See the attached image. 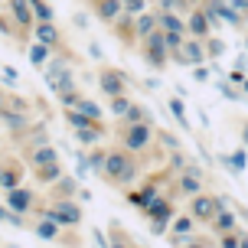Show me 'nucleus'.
<instances>
[{
  "mask_svg": "<svg viewBox=\"0 0 248 248\" xmlns=\"http://www.w3.org/2000/svg\"><path fill=\"white\" fill-rule=\"evenodd\" d=\"M46 82L52 85V92H65V88H72V75H69V69L65 65H59V62H49L46 65Z\"/></svg>",
  "mask_w": 248,
  "mask_h": 248,
  "instance_id": "nucleus-2",
  "label": "nucleus"
},
{
  "mask_svg": "<svg viewBox=\"0 0 248 248\" xmlns=\"http://www.w3.org/2000/svg\"><path fill=\"white\" fill-rule=\"evenodd\" d=\"M78 137H82V144H95V140H98V131H95V127H78Z\"/></svg>",
  "mask_w": 248,
  "mask_h": 248,
  "instance_id": "nucleus-24",
  "label": "nucleus"
},
{
  "mask_svg": "<svg viewBox=\"0 0 248 248\" xmlns=\"http://www.w3.org/2000/svg\"><path fill=\"white\" fill-rule=\"evenodd\" d=\"M232 7H242V10H248V0H232Z\"/></svg>",
  "mask_w": 248,
  "mask_h": 248,
  "instance_id": "nucleus-35",
  "label": "nucleus"
},
{
  "mask_svg": "<svg viewBox=\"0 0 248 248\" xmlns=\"http://www.w3.org/2000/svg\"><path fill=\"white\" fill-rule=\"evenodd\" d=\"M180 189H183L186 196H196V193H199V176L196 173H186L183 180H180Z\"/></svg>",
  "mask_w": 248,
  "mask_h": 248,
  "instance_id": "nucleus-19",
  "label": "nucleus"
},
{
  "mask_svg": "<svg viewBox=\"0 0 248 248\" xmlns=\"http://www.w3.org/2000/svg\"><path fill=\"white\" fill-rule=\"evenodd\" d=\"M33 160H36V167H46V163H59V157H56V150H52V147H39Z\"/></svg>",
  "mask_w": 248,
  "mask_h": 248,
  "instance_id": "nucleus-20",
  "label": "nucleus"
},
{
  "mask_svg": "<svg viewBox=\"0 0 248 248\" xmlns=\"http://www.w3.org/2000/svg\"><path fill=\"white\" fill-rule=\"evenodd\" d=\"M92 167L101 170V167H105V154H95V157H92Z\"/></svg>",
  "mask_w": 248,
  "mask_h": 248,
  "instance_id": "nucleus-32",
  "label": "nucleus"
},
{
  "mask_svg": "<svg viewBox=\"0 0 248 248\" xmlns=\"http://www.w3.org/2000/svg\"><path fill=\"white\" fill-rule=\"evenodd\" d=\"M212 225H216V229H219V232L225 235V232H232V229H235V216L225 209V206H219V212L212 216Z\"/></svg>",
  "mask_w": 248,
  "mask_h": 248,
  "instance_id": "nucleus-10",
  "label": "nucleus"
},
{
  "mask_svg": "<svg viewBox=\"0 0 248 248\" xmlns=\"http://www.w3.org/2000/svg\"><path fill=\"white\" fill-rule=\"evenodd\" d=\"M225 160L232 163V170H235V173H238V170H242V167H245V157H242V154H229Z\"/></svg>",
  "mask_w": 248,
  "mask_h": 248,
  "instance_id": "nucleus-29",
  "label": "nucleus"
},
{
  "mask_svg": "<svg viewBox=\"0 0 248 248\" xmlns=\"http://www.w3.org/2000/svg\"><path fill=\"white\" fill-rule=\"evenodd\" d=\"M176 59L183 62V65H196V62L206 59V49H202V43H199V39H186L183 46L176 49Z\"/></svg>",
  "mask_w": 248,
  "mask_h": 248,
  "instance_id": "nucleus-4",
  "label": "nucleus"
},
{
  "mask_svg": "<svg viewBox=\"0 0 248 248\" xmlns=\"http://www.w3.org/2000/svg\"><path fill=\"white\" fill-rule=\"evenodd\" d=\"M147 212L154 216V219H157V222H163V219L170 216V206H167L163 199H150V202H147Z\"/></svg>",
  "mask_w": 248,
  "mask_h": 248,
  "instance_id": "nucleus-14",
  "label": "nucleus"
},
{
  "mask_svg": "<svg viewBox=\"0 0 248 248\" xmlns=\"http://www.w3.org/2000/svg\"><path fill=\"white\" fill-rule=\"evenodd\" d=\"M59 176V163H46V167H39V180H56Z\"/></svg>",
  "mask_w": 248,
  "mask_h": 248,
  "instance_id": "nucleus-23",
  "label": "nucleus"
},
{
  "mask_svg": "<svg viewBox=\"0 0 248 248\" xmlns=\"http://www.w3.org/2000/svg\"><path fill=\"white\" fill-rule=\"evenodd\" d=\"M170 111H173V114H176V121H180V124H183V127H186V114H183V101H180V98H170Z\"/></svg>",
  "mask_w": 248,
  "mask_h": 248,
  "instance_id": "nucleus-25",
  "label": "nucleus"
},
{
  "mask_svg": "<svg viewBox=\"0 0 248 248\" xmlns=\"http://www.w3.org/2000/svg\"><path fill=\"white\" fill-rule=\"evenodd\" d=\"M137 30H140L144 36H147V33H154V16H140V20H137Z\"/></svg>",
  "mask_w": 248,
  "mask_h": 248,
  "instance_id": "nucleus-27",
  "label": "nucleus"
},
{
  "mask_svg": "<svg viewBox=\"0 0 248 248\" xmlns=\"http://www.w3.org/2000/svg\"><path fill=\"white\" fill-rule=\"evenodd\" d=\"M36 39H39V43H46V46H52V43L59 39V33H56V26H52L49 20H39V26H36Z\"/></svg>",
  "mask_w": 248,
  "mask_h": 248,
  "instance_id": "nucleus-11",
  "label": "nucleus"
},
{
  "mask_svg": "<svg viewBox=\"0 0 248 248\" xmlns=\"http://www.w3.org/2000/svg\"><path fill=\"white\" fill-rule=\"evenodd\" d=\"M219 212V199L212 196H193V216L202 222H212V216Z\"/></svg>",
  "mask_w": 248,
  "mask_h": 248,
  "instance_id": "nucleus-5",
  "label": "nucleus"
},
{
  "mask_svg": "<svg viewBox=\"0 0 248 248\" xmlns=\"http://www.w3.org/2000/svg\"><path fill=\"white\" fill-rule=\"evenodd\" d=\"M121 3H124V10H127V13H140V10H144V0H121Z\"/></svg>",
  "mask_w": 248,
  "mask_h": 248,
  "instance_id": "nucleus-28",
  "label": "nucleus"
},
{
  "mask_svg": "<svg viewBox=\"0 0 248 248\" xmlns=\"http://www.w3.org/2000/svg\"><path fill=\"white\" fill-rule=\"evenodd\" d=\"M118 10H124L121 0H101V3H98V13L105 16V20H114V16H118Z\"/></svg>",
  "mask_w": 248,
  "mask_h": 248,
  "instance_id": "nucleus-15",
  "label": "nucleus"
},
{
  "mask_svg": "<svg viewBox=\"0 0 248 248\" xmlns=\"http://www.w3.org/2000/svg\"><path fill=\"white\" fill-rule=\"evenodd\" d=\"M7 202H10V209L26 212V209H30V193H26V189H16V186H10V193H7Z\"/></svg>",
  "mask_w": 248,
  "mask_h": 248,
  "instance_id": "nucleus-9",
  "label": "nucleus"
},
{
  "mask_svg": "<svg viewBox=\"0 0 248 248\" xmlns=\"http://www.w3.org/2000/svg\"><path fill=\"white\" fill-rule=\"evenodd\" d=\"M189 229H193V222H189V219H180V222H173V232H180V235H186Z\"/></svg>",
  "mask_w": 248,
  "mask_h": 248,
  "instance_id": "nucleus-31",
  "label": "nucleus"
},
{
  "mask_svg": "<svg viewBox=\"0 0 248 248\" xmlns=\"http://www.w3.org/2000/svg\"><path fill=\"white\" fill-rule=\"evenodd\" d=\"M13 16H16V23H30V7H26V0H13Z\"/></svg>",
  "mask_w": 248,
  "mask_h": 248,
  "instance_id": "nucleus-21",
  "label": "nucleus"
},
{
  "mask_svg": "<svg viewBox=\"0 0 248 248\" xmlns=\"http://www.w3.org/2000/svg\"><path fill=\"white\" fill-rule=\"evenodd\" d=\"M144 114H147V111H140V108H134V105H131V111L124 114V118H127L131 124H137V121H144Z\"/></svg>",
  "mask_w": 248,
  "mask_h": 248,
  "instance_id": "nucleus-30",
  "label": "nucleus"
},
{
  "mask_svg": "<svg viewBox=\"0 0 248 248\" xmlns=\"http://www.w3.org/2000/svg\"><path fill=\"white\" fill-rule=\"evenodd\" d=\"M7 111V101H3V95H0V114Z\"/></svg>",
  "mask_w": 248,
  "mask_h": 248,
  "instance_id": "nucleus-36",
  "label": "nucleus"
},
{
  "mask_svg": "<svg viewBox=\"0 0 248 248\" xmlns=\"http://www.w3.org/2000/svg\"><path fill=\"white\" fill-rule=\"evenodd\" d=\"M111 111H114V114H127V111H131V101H127V98H121V95H114V101H111Z\"/></svg>",
  "mask_w": 248,
  "mask_h": 248,
  "instance_id": "nucleus-22",
  "label": "nucleus"
},
{
  "mask_svg": "<svg viewBox=\"0 0 248 248\" xmlns=\"http://www.w3.org/2000/svg\"><path fill=\"white\" fill-rule=\"evenodd\" d=\"M147 49L154 65H163L167 62V43H163V33H147Z\"/></svg>",
  "mask_w": 248,
  "mask_h": 248,
  "instance_id": "nucleus-7",
  "label": "nucleus"
},
{
  "mask_svg": "<svg viewBox=\"0 0 248 248\" xmlns=\"http://www.w3.org/2000/svg\"><path fill=\"white\" fill-rule=\"evenodd\" d=\"M189 30L202 39L206 33H209V16H206V13H193V16H189Z\"/></svg>",
  "mask_w": 248,
  "mask_h": 248,
  "instance_id": "nucleus-12",
  "label": "nucleus"
},
{
  "mask_svg": "<svg viewBox=\"0 0 248 248\" xmlns=\"http://www.w3.org/2000/svg\"><path fill=\"white\" fill-rule=\"evenodd\" d=\"M160 26L167 30V33H183V30H186L183 20H176V16H173L170 10H163V13H160Z\"/></svg>",
  "mask_w": 248,
  "mask_h": 248,
  "instance_id": "nucleus-13",
  "label": "nucleus"
},
{
  "mask_svg": "<svg viewBox=\"0 0 248 248\" xmlns=\"http://www.w3.org/2000/svg\"><path fill=\"white\" fill-rule=\"evenodd\" d=\"M209 52H212V56H219V52H222V43H219V39H212V43H209Z\"/></svg>",
  "mask_w": 248,
  "mask_h": 248,
  "instance_id": "nucleus-34",
  "label": "nucleus"
},
{
  "mask_svg": "<svg viewBox=\"0 0 248 248\" xmlns=\"http://www.w3.org/2000/svg\"><path fill=\"white\" fill-rule=\"evenodd\" d=\"M36 232H39L43 238H56V232H59V222H56L52 216H46V219L36 225Z\"/></svg>",
  "mask_w": 248,
  "mask_h": 248,
  "instance_id": "nucleus-18",
  "label": "nucleus"
},
{
  "mask_svg": "<svg viewBox=\"0 0 248 248\" xmlns=\"http://www.w3.org/2000/svg\"><path fill=\"white\" fill-rule=\"evenodd\" d=\"M30 59H33V65H39V69H43V65L49 62V46H46V43H36V46L30 49Z\"/></svg>",
  "mask_w": 248,
  "mask_h": 248,
  "instance_id": "nucleus-16",
  "label": "nucleus"
},
{
  "mask_svg": "<svg viewBox=\"0 0 248 248\" xmlns=\"http://www.w3.org/2000/svg\"><path fill=\"white\" fill-rule=\"evenodd\" d=\"M75 108H78V111L85 114V118H92V121H98V118H101V108L95 105V101H85V98H78V101H75Z\"/></svg>",
  "mask_w": 248,
  "mask_h": 248,
  "instance_id": "nucleus-17",
  "label": "nucleus"
},
{
  "mask_svg": "<svg viewBox=\"0 0 248 248\" xmlns=\"http://www.w3.org/2000/svg\"><path fill=\"white\" fill-rule=\"evenodd\" d=\"M124 144H127V150H144L150 144V127L147 121H137L127 127V134H124Z\"/></svg>",
  "mask_w": 248,
  "mask_h": 248,
  "instance_id": "nucleus-3",
  "label": "nucleus"
},
{
  "mask_svg": "<svg viewBox=\"0 0 248 248\" xmlns=\"http://www.w3.org/2000/svg\"><path fill=\"white\" fill-rule=\"evenodd\" d=\"M242 140H245V144H248V124H245V131H242Z\"/></svg>",
  "mask_w": 248,
  "mask_h": 248,
  "instance_id": "nucleus-37",
  "label": "nucleus"
},
{
  "mask_svg": "<svg viewBox=\"0 0 248 248\" xmlns=\"http://www.w3.org/2000/svg\"><path fill=\"white\" fill-rule=\"evenodd\" d=\"M105 173L111 176L114 183H127V180L134 176V163L127 160L124 154H108V157H105Z\"/></svg>",
  "mask_w": 248,
  "mask_h": 248,
  "instance_id": "nucleus-1",
  "label": "nucleus"
},
{
  "mask_svg": "<svg viewBox=\"0 0 248 248\" xmlns=\"http://www.w3.org/2000/svg\"><path fill=\"white\" fill-rule=\"evenodd\" d=\"M46 216H52L59 225H75L78 219H82V212H78V206H72V202H59L56 209H49Z\"/></svg>",
  "mask_w": 248,
  "mask_h": 248,
  "instance_id": "nucleus-6",
  "label": "nucleus"
},
{
  "mask_svg": "<svg viewBox=\"0 0 248 248\" xmlns=\"http://www.w3.org/2000/svg\"><path fill=\"white\" fill-rule=\"evenodd\" d=\"M0 219H3V222H16V225H20V219H16V216H10L7 209H0Z\"/></svg>",
  "mask_w": 248,
  "mask_h": 248,
  "instance_id": "nucleus-33",
  "label": "nucleus"
},
{
  "mask_svg": "<svg viewBox=\"0 0 248 248\" xmlns=\"http://www.w3.org/2000/svg\"><path fill=\"white\" fill-rule=\"evenodd\" d=\"M101 88H105V92H108V95H121L124 92V75L121 72H111V69H108V72H101Z\"/></svg>",
  "mask_w": 248,
  "mask_h": 248,
  "instance_id": "nucleus-8",
  "label": "nucleus"
},
{
  "mask_svg": "<svg viewBox=\"0 0 248 248\" xmlns=\"http://www.w3.org/2000/svg\"><path fill=\"white\" fill-rule=\"evenodd\" d=\"M69 121H72L75 127H85V124H92V118H85L82 111H69Z\"/></svg>",
  "mask_w": 248,
  "mask_h": 248,
  "instance_id": "nucleus-26",
  "label": "nucleus"
}]
</instances>
